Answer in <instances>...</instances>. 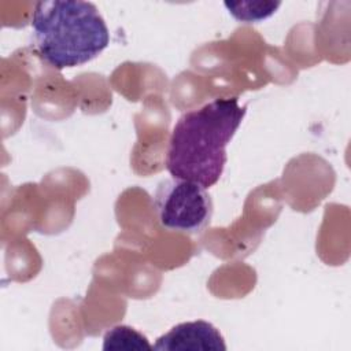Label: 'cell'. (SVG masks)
I'll return each instance as SVG.
<instances>
[{
	"label": "cell",
	"mask_w": 351,
	"mask_h": 351,
	"mask_svg": "<svg viewBox=\"0 0 351 351\" xmlns=\"http://www.w3.org/2000/svg\"><path fill=\"white\" fill-rule=\"evenodd\" d=\"M247 112L237 97L214 99L182 114L173 128L166 169L173 178L188 180L204 188L215 185L225 169L226 147Z\"/></svg>",
	"instance_id": "cell-1"
},
{
	"label": "cell",
	"mask_w": 351,
	"mask_h": 351,
	"mask_svg": "<svg viewBox=\"0 0 351 351\" xmlns=\"http://www.w3.org/2000/svg\"><path fill=\"white\" fill-rule=\"evenodd\" d=\"M30 23L40 56L58 70L88 63L110 44L106 21L89 1H38Z\"/></svg>",
	"instance_id": "cell-2"
},
{
	"label": "cell",
	"mask_w": 351,
	"mask_h": 351,
	"mask_svg": "<svg viewBox=\"0 0 351 351\" xmlns=\"http://www.w3.org/2000/svg\"><path fill=\"white\" fill-rule=\"evenodd\" d=\"M160 226L169 232L199 234L211 222L213 200L197 182L171 178L162 181L154 195Z\"/></svg>",
	"instance_id": "cell-3"
},
{
	"label": "cell",
	"mask_w": 351,
	"mask_h": 351,
	"mask_svg": "<svg viewBox=\"0 0 351 351\" xmlns=\"http://www.w3.org/2000/svg\"><path fill=\"white\" fill-rule=\"evenodd\" d=\"M162 351H225L219 330L207 321H189L173 326L152 346Z\"/></svg>",
	"instance_id": "cell-4"
},
{
	"label": "cell",
	"mask_w": 351,
	"mask_h": 351,
	"mask_svg": "<svg viewBox=\"0 0 351 351\" xmlns=\"http://www.w3.org/2000/svg\"><path fill=\"white\" fill-rule=\"evenodd\" d=\"M103 350H154L148 339L128 325L111 328L103 337Z\"/></svg>",
	"instance_id": "cell-5"
},
{
	"label": "cell",
	"mask_w": 351,
	"mask_h": 351,
	"mask_svg": "<svg viewBox=\"0 0 351 351\" xmlns=\"http://www.w3.org/2000/svg\"><path fill=\"white\" fill-rule=\"evenodd\" d=\"M281 5V3L274 1H239V3H225V7L229 10V14H232L236 19L252 23V22H261L269 16H271L277 8Z\"/></svg>",
	"instance_id": "cell-6"
}]
</instances>
